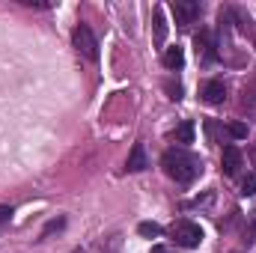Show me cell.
I'll list each match as a JSON object with an SVG mask.
<instances>
[{
	"mask_svg": "<svg viewBox=\"0 0 256 253\" xmlns=\"http://www.w3.org/2000/svg\"><path fill=\"white\" fill-rule=\"evenodd\" d=\"M161 167H164V173H167L170 179H176V182H182V185L194 182V179L202 173V161H200V155H194V152L182 149V146L167 149V152L161 155Z\"/></svg>",
	"mask_w": 256,
	"mask_h": 253,
	"instance_id": "6da1fadb",
	"label": "cell"
},
{
	"mask_svg": "<svg viewBox=\"0 0 256 253\" xmlns=\"http://www.w3.org/2000/svg\"><path fill=\"white\" fill-rule=\"evenodd\" d=\"M170 236L176 238V244L179 248H196L200 242H202V230H200V224H194V220H176L173 226H170Z\"/></svg>",
	"mask_w": 256,
	"mask_h": 253,
	"instance_id": "7a4b0ae2",
	"label": "cell"
},
{
	"mask_svg": "<svg viewBox=\"0 0 256 253\" xmlns=\"http://www.w3.org/2000/svg\"><path fill=\"white\" fill-rule=\"evenodd\" d=\"M72 39H74V48L86 57V60H98V39H96V33L86 27V24H78L74 27V33H72Z\"/></svg>",
	"mask_w": 256,
	"mask_h": 253,
	"instance_id": "3957f363",
	"label": "cell"
},
{
	"mask_svg": "<svg viewBox=\"0 0 256 253\" xmlns=\"http://www.w3.org/2000/svg\"><path fill=\"white\" fill-rule=\"evenodd\" d=\"M200 12H202V6L196 0H173V15H176V24L179 27L194 24L200 18Z\"/></svg>",
	"mask_w": 256,
	"mask_h": 253,
	"instance_id": "277c9868",
	"label": "cell"
},
{
	"mask_svg": "<svg viewBox=\"0 0 256 253\" xmlns=\"http://www.w3.org/2000/svg\"><path fill=\"white\" fill-rule=\"evenodd\" d=\"M194 42H196V57L202 63H214L218 60V51H214V42H212V33L208 30H200Z\"/></svg>",
	"mask_w": 256,
	"mask_h": 253,
	"instance_id": "5b68a950",
	"label": "cell"
},
{
	"mask_svg": "<svg viewBox=\"0 0 256 253\" xmlns=\"http://www.w3.org/2000/svg\"><path fill=\"white\" fill-rule=\"evenodd\" d=\"M200 96H202V102H208V104H220V102L226 98V86H224V80H206V84L200 86Z\"/></svg>",
	"mask_w": 256,
	"mask_h": 253,
	"instance_id": "8992f818",
	"label": "cell"
},
{
	"mask_svg": "<svg viewBox=\"0 0 256 253\" xmlns=\"http://www.w3.org/2000/svg\"><path fill=\"white\" fill-rule=\"evenodd\" d=\"M220 164H224V173H226V176H236L238 167H242V152H238V146H224Z\"/></svg>",
	"mask_w": 256,
	"mask_h": 253,
	"instance_id": "52a82bcc",
	"label": "cell"
},
{
	"mask_svg": "<svg viewBox=\"0 0 256 253\" xmlns=\"http://www.w3.org/2000/svg\"><path fill=\"white\" fill-rule=\"evenodd\" d=\"M146 167H149V161H146L143 143H134V146H131V155H128V170H131V173H140V170H146Z\"/></svg>",
	"mask_w": 256,
	"mask_h": 253,
	"instance_id": "ba28073f",
	"label": "cell"
},
{
	"mask_svg": "<svg viewBox=\"0 0 256 253\" xmlns=\"http://www.w3.org/2000/svg\"><path fill=\"white\" fill-rule=\"evenodd\" d=\"M182 63H185V51H182L179 45L164 51V66H167V68H182Z\"/></svg>",
	"mask_w": 256,
	"mask_h": 253,
	"instance_id": "9c48e42d",
	"label": "cell"
},
{
	"mask_svg": "<svg viewBox=\"0 0 256 253\" xmlns=\"http://www.w3.org/2000/svg\"><path fill=\"white\" fill-rule=\"evenodd\" d=\"M173 140L176 143H194V126L191 122H182V126L173 131Z\"/></svg>",
	"mask_w": 256,
	"mask_h": 253,
	"instance_id": "30bf717a",
	"label": "cell"
},
{
	"mask_svg": "<svg viewBox=\"0 0 256 253\" xmlns=\"http://www.w3.org/2000/svg\"><path fill=\"white\" fill-rule=\"evenodd\" d=\"M155 39H158V45L167 39V21H164V12L161 9H155Z\"/></svg>",
	"mask_w": 256,
	"mask_h": 253,
	"instance_id": "8fae6325",
	"label": "cell"
},
{
	"mask_svg": "<svg viewBox=\"0 0 256 253\" xmlns=\"http://www.w3.org/2000/svg\"><path fill=\"white\" fill-rule=\"evenodd\" d=\"M137 232H140L143 238H158V236H161V226L152 224V220H143V224L137 226Z\"/></svg>",
	"mask_w": 256,
	"mask_h": 253,
	"instance_id": "7c38bea8",
	"label": "cell"
},
{
	"mask_svg": "<svg viewBox=\"0 0 256 253\" xmlns=\"http://www.w3.org/2000/svg\"><path fill=\"white\" fill-rule=\"evenodd\" d=\"M226 131H230V137H236V140H244V137H248V126H244V122H230Z\"/></svg>",
	"mask_w": 256,
	"mask_h": 253,
	"instance_id": "4fadbf2b",
	"label": "cell"
},
{
	"mask_svg": "<svg viewBox=\"0 0 256 253\" xmlns=\"http://www.w3.org/2000/svg\"><path fill=\"white\" fill-rule=\"evenodd\" d=\"M242 194H244V196H254L256 194V173H248V176H244V182H242Z\"/></svg>",
	"mask_w": 256,
	"mask_h": 253,
	"instance_id": "5bb4252c",
	"label": "cell"
},
{
	"mask_svg": "<svg viewBox=\"0 0 256 253\" xmlns=\"http://www.w3.org/2000/svg\"><path fill=\"white\" fill-rule=\"evenodd\" d=\"M63 226H66V220H63V218H57V220H51V224L45 226V232H42V238H48L51 232H57V230H63Z\"/></svg>",
	"mask_w": 256,
	"mask_h": 253,
	"instance_id": "9a60e30c",
	"label": "cell"
},
{
	"mask_svg": "<svg viewBox=\"0 0 256 253\" xmlns=\"http://www.w3.org/2000/svg\"><path fill=\"white\" fill-rule=\"evenodd\" d=\"M167 92H170V98H173V102H179V98H182V86H179V84H173V80H167Z\"/></svg>",
	"mask_w": 256,
	"mask_h": 253,
	"instance_id": "2e32d148",
	"label": "cell"
},
{
	"mask_svg": "<svg viewBox=\"0 0 256 253\" xmlns=\"http://www.w3.org/2000/svg\"><path fill=\"white\" fill-rule=\"evenodd\" d=\"M9 218H12V208H9V206H0V226H6Z\"/></svg>",
	"mask_w": 256,
	"mask_h": 253,
	"instance_id": "e0dca14e",
	"label": "cell"
},
{
	"mask_svg": "<svg viewBox=\"0 0 256 253\" xmlns=\"http://www.w3.org/2000/svg\"><path fill=\"white\" fill-rule=\"evenodd\" d=\"M256 238V218H254V224H250V230H248V242H254Z\"/></svg>",
	"mask_w": 256,
	"mask_h": 253,
	"instance_id": "ac0fdd59",
	"label": "cell"
},
{
	"mask_svg": "<svg viewBox=\"0 0 256 253\" xmlns=\"http://www.w3.org/2000/svg\"><path fill=\"white\" fill-rule=\"evenodd\" d=\"M152 253H167V248H155Z\"/></svg>",
	"mask_w": 256,
	"mask_h": 253,
	"instance_id": "d6986e66",
	"label": "cell"
},
{
	"mask_svg": "<svg viewBox=\"0 0 256 253\" xmlns=\"http://www.w3.org/2000/svg\"><path fill=\"white\" fill-rule=\"evenodd\" d=\"M74 253H84V250H80V248H78V250H74Z\"/></svg>",
	"mask_w": 256,
	"mask_h": 253,
	"instance_id": "ffe728a7",
	"label": "cell"
}]
</instances>
